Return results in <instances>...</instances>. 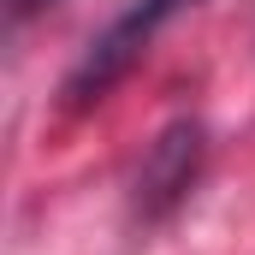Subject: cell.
<instances>
[{"label": "cell", "instance_id": "6da1fadb", "mask_svg": "<svg viewBox=\"0 0 255 255\" xmlns=\"http://www.w3.org/2000/svg\"><path fill=\"white\" fill-rule=\"evenodd\" d=\"M190 6H202V0H130L101 36H89V48L77 54L71 71H65V107H89V101H101L130 65L148 54V42H154L178 12H190Z\"/></svg>", "mask_w": 255, "mask_h": 255}, {"label": "cell", "instance_id": "7a4b0ae2", "mask_svg": "<svg viewBox=\"0 0 255 255\" xmlns=\"http://www.w3.org/2000/svg\"><path fill=\"white\" fill-rule=\"evenodd\" d=\"M202 154H208L202 125H196V119H172V125L142 148V160H136V172H130V214H136L142 226L166 220V214L196 190Z\"/></svg>", "mask_w": 255, "mask_h": 255}, {"label": "cell", "instance_id": "3957f363", "mask_svg": "<svg viewBox=\"0 0 255 255\" xmlns=\"http://www.w3.org/2000/svg\"><path fill=\"white\" fill-rule=\"evenodd\" d=\"M12 6H18V18H24V12H36V6H54V0H12Z\"/></svg>", "mask_w": 255, "mask_h": 255}]
</instances>
